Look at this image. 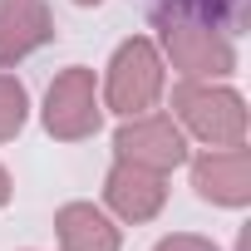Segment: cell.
<instances>
[{
  "mask_svg": "<svg viewBox=\"0 0 251 251\" xmlns=\"http://www.w3.org/2000/svg\"><path fill=\"white\" fill-rule=\"evenodd\" d=\"M94 123H99V113H94V84H89L84 69H74V74H64L50 89V128L59 138H79V133L94 128Z\"/></svg>",
  "mask_w": 251,
  "mask_h": 251,
  "instance_id": "cell-1",
  "label": "cell"
},
{
  "mask_svg": "<svg viewBox=\"0 0 251 251\" xmlns=\"http://www.w3.org/2000/svg\"><path fill=\"white\" fill-rule=\"evenodd\" d=\"M113 103L123 113H138L153 94H158V59L148 45H123L118 64H113V84H108Z\"/></svg>",
  "mask_w": 251,
  "mask_h": 251,
  "instance_id": "cell-2",
  "label": "cell"
},
{
  "mask_svg": "<svg viewBox=\"0 0 251 251\" xmlns=\"http://www.w3.org/2000/svg\"><path fill=\"white\" fill-rule=\"evenodd\" d=\"M182 113L192 118V128L202 138H241V103L231 94H197V89H182Z\"/></svg>",
  "mask_w": 251,
  "mask_h": 251,
  "instance_id": "cell-3",
  "label": "cell"
},
{
  "mask_svg": "<svg viewBox=\"0 0 251 251\" xmlns=\"http://www.w3.org/2000/svg\"><path fill=\"white\" fill-rule=\"evenodd\" d=\"M45 35H50V20H45V10L35 5V0H10V5L0 10V59L25 54Z\"/></svg>",
  "mask_w": 251,
  "mask_h": 251,
  "instance_id": "cell-4",
  "label": "cell"
},
{
  "mask_svg": "<svg viewBox=\"0 0 251 251\" xmlns=\"http://www.w3.org/2000/svg\"><path fill=\"white\" fill-rule=\"evenodd\" d=\"M118 148L133 153V163H158V168H168V163L182 158V143H177V133L168 128V123H138V128H123L118 133Z\"/></svg>",
  "mask_w": 251,
  "mask_h": 251,
  "instance_id": "cell-5",
  "label": "cell"
},
{
  "mask_svg": "<svg viewBox=\"0 0 251 251\" xmlns=\"http://www.w3.org/2000/svg\"><path fill=\"white\" fill-rule=\"evenodd\" d=\"M197 187H202V197L241 202L246 197V153H217V158L197 163Z\"/></svg>",
  "mask_w": 251,
  "mask_h": 251,
  "instance_id": "cell-6",
  "label": "cell"
},
{
  "mask_svg": "<svg viewBox=\"0 0 251 251\" xmlns=\"http://www.w3.org/2000/svg\"><path fill=\"white\" fill-rule=\"evenodd\" d=\"M108 197L118 202L123 217H153L158 202H163V187H158V177H143L138 168H133V173H128V168H118L113 182H108Z\"/></svg>",
  "mask_w": 251,
  "mask_h": 251,
  "instance_id": "cell-7",
  "label": "cell"
},
{
  "mask_svg": "<svg viewBox=\"0 0 251 251\" xmlns=\"http://www.w3.org/2000/svg\"><path fill=\"white\" fill-rule=\"evenodd\" d=\"M59 231H64V246H69V251H113V246H118L113 226H108L94 207H69V212L59 217Z\"/></svg>",
  "mask_w": 251,
  "mask_h": 251,
  "instance_id": "cell-8",
  "label": "cell"
},
{
  "mask_svg": "<svg viewBox=\"0 0 251 251\" xmlns=\"http://www.w3.org/2000/svg\"><path fill=\"white\" fill-rule=\"evenodd\" d=\"M20 118H25V94H20V84L0 79V138H10V133L20 128Z\"/></svg>",
  "mask_w": 251,
  "mask_h": 251,
  "instance_id": "cell-9",
  "label": "cell"
},
{
  "mask_svg": "<svg viewBox=\"0 0 251 251\" xmlns=\"http://www.w3.org/2000/svg\"><path fill=\"white\" fill-rule=\"evenodd\" d=\"M158 251H212V246H202V241H187V236H177V241H163Z\"/></svg>",
  "mask_w": 251,
  "mask_h": 251,
  "instance_id": "cell-10",
  "label": "cell"
},
{
  "mask_svg": "<svg viewBox=\"0 0 251 251\" xmlns=\"http://www.w3.org/2000/svg\"><path fill=\"white\" fill-rule=\"evenodd\" d=\"M0 202H5V173H0Z\"/></svg>",
  "mask_w": 251,
  "mask_h": 251,
  "instance_id": "cell-11",
  "label": "cell"
}]
</instances>
